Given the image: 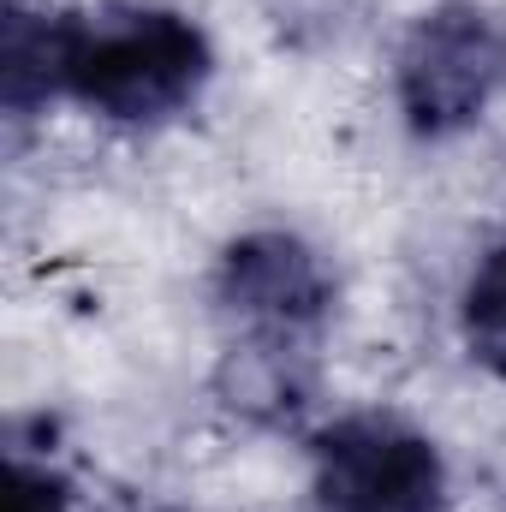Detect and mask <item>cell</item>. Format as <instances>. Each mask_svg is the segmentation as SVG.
<instances>
[{
  "mask_svg": "<svg viewBox=\"0 0 506 512\" xmlns=\"http://www.w3.org/2000/svg\"><path fill=\"white\" fill-rule=\"evenodd\" d=\"M215 78V30L179 0H6L0 18L6 126L72 108L108 131H167Z\"/></svg>",
  "mask_w": 506,
  "mask_h": 512,
  "instance_id": "1",
  "label": "cell"
},
{
  "mask_svg": "<svg viewBox=\"0 0 506 512\" xmlns=\"http://www.w3.org/2000/svg\"><path fill=\"white\" fill-rule=\"evenodd\" d=\"M310 512H459V477L429 423L399 405H334L304 435Z\"/></svg>",
  "mask_w": 506,
  "mask_h": 512,
  "instance_id": "2",
  "label": "cell"
},
{
  "mask_svg": "<svg viewBox=\"0 0 506 512\" xmlns=\"http://www.w3.org/2000/svg\"><path fill=\"white\" fill-rule=\"evenodd\" d=\"M506 96V18L489 0L417 6L387 54V102L411 143H459Z\"/></svg>",
  "mask_w": 506,
  "mask_h": 512,
  "instance_id": "3",
  "label": "cell"
},
{
  "mask_svg": "<svg viewBox=\"0 0 506 512\" xmlns=\"http://www.w3.org/2000/svg\"><path fill=\"white\" fill-rule=\"evenodd\" d=\"M209 316L221 340H268V346H328L340 322V262L322 239L292 221H256L221 239L209 256Z\"/></svg>",
  "mask_w": 506,
  "mask_h": 512,
  "instance_id": "4",
  "label": "cell"
},
{
  "mask_svg": "<svg viewBox=\"0 0 506 512\" xmlns=\"http://www.w3.org/2000/svg\"><path fill=\"white\" fill-rule=\"evenodd\" d=\"M209 399L256 435H304L328 405V376L316 346H268V340H221L209 370Z\"/></svg>",
  "mask_w": 506,
  "mask_h": 512,
  "instance_id": "5",
  "label": "cell"
},
{
  "mask_svg": "<svg viewBox=\"0 0 506 512\" xmlns=\"http://www.w3.org/2000/svg\"><path fill=\"white\" fill-rule=\"evenodd\" d=\"M453 334L477 376L506 393V233L483 239L453 292Z\"/></svg>",
  "mask_w": 506,
  "mask_h": 512,
  "instance_id": "6",
  "label": "cell"
},
{
  "mask_svg": "<svg viewBox=\"0 0 506 512\" xmlns=\"http://www.w3.org/2000/svg\"><path fill=\"white\" fill-rule=\"evenodd\" d=\"M30 417L6 423V512H90L84 483L66 471L54 447V423L42 417V435H30Z\"/></svg>",
  "mask_w": 506,
  "mask_h": 512,
  "instance_id": "7",
  "label": "cell"
},
{
  "mask_svg": "<svg viewBox=\"0 0 506 512\" xmlns=\"http://www.w3.org/2000/svg\"><path fill=\"white\" fill-rule=\"evenodd\" d=\"M108 512H197V507H185V501H161V495H131V501H120V507H108Z\"/></svg>",
  "mask_w": 506,
  "mask_h": 512,
  "instance_id": "8",
  "label": "cell"
},
{
  "mask_svg": "<svg viewBox=\"0 0 506 512\" xmlns=\"http://www.w3.org/2000/svg\"><path fill=\"white\" fill-rule=\"evenodd\" d=\"M501 512H506V495H501Z\"/></svg>",
  "mask_w": 506,
  "mask_h": 512,
  "instance_id": "9",
  "label": "cell"
}]
</instances>
